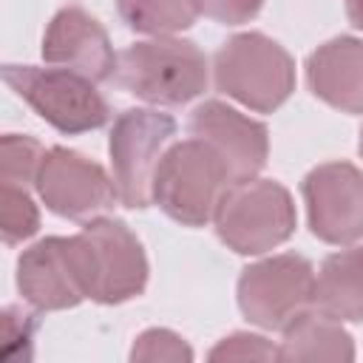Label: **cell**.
<instances>
[{
	"label": "cell",
	"mask_w": 363,
	"mask_h": 363,
	"mask_svg": "<svg viewBox=\"0 0 363 363\" xmlns=\"http://www.w3.org/2000/svg\"><path fill=\"white\" fill-rule=\"evenodd\" d=\"M116 82L147 105H187L207 91L210 68L193 40L150 37L119 54Z\"/></svg>",
	"instance_id": "6da1fadb"
},
{
	"label": "cell",
	"mask_w": 363,
	"mask_h": 363,
	"mask_svg": "<svg viewBox=\"0 0 363 363\" xmlns=\"http://www.w3.org/2000/svg\"><path fill=\"white\" fill-rule=\"evenodd\" d=\"M213 79L221 94L255 113L278 111L295 91V60L261 31L233 34L213 57Z\"/></svg>",
	"instance_id": "7a4b0ae2"
},
{
	"label": "cell",
	"mask_w": 363,
	"mask_h": 363,
	"mask_svg": "<svg viewBox=\"0 0 363 363\" xmlns=\"http://www.w3.org/2000/svg\"><path fill=\"white\" fill-rule=\"evenodd\" d=\"M233 184L224 162L190 136L170 142L153 173V204L182 227H204L213 221L224 190Z\"/></svg>",
	"instance_id": "3957f363"
},
{
	"label": "cell",
	"mask_w": 363,
	"mask_h": 363,
	"mask_svg": "<svg viewBox=\"0 0 363 363\" xmlns=\"http://www.w3.org/2000/svg\"><path fill=\"white\" fill-rule=\"evenodd\" d=\"M218 241L238 255H264L292 238L298 213L292 193L275 179L233 182L213 216Z\"/></svg>",
	"instance_id": "277c9868"
},
{
	"label": "cell",
	"mask_w": 363,
	"mask_h": 363,
	"mask_svg": "<svg viewBox=\"0 0 363 363\" xmlns=\"http://www.w3.org/2000/svg\"><path fill=\"white\" fill-rule=\"evenodd\" d=\"M3 79L40 119L65 136L96 130L111 119V108L96 91V82L71 68L6 62Z\"/></svg>",
	"instance_id": "5b68a950"
},
{
	"label": "cell",
	"mask_w": 363,
	"mask_h": 363,
	"mask_svg": "<svg viewBox=\"0 0 363 363\" xmlns=\"http://www.w3.org/2000/svg\"><path fill=\"white\" fill-rule=\"evenodd\" d=\"M176 136V119L156 108H128L113 119L108 153L119 204L145 210L153 204V173Z\"/></svg>",
	"instance_id": "8992f818"
},
{
	"label": "cell",
	"mask_w": 363,
	"mask_h": 363,
	"mask_svg": "<svg viewBox=\"0 0 363 363\" xmlns=\"http://www.w3.org/2000/svg\"><path fill=\"white\" fill-rule=\"evenodd\" d=\"M88 269L91 301L102 306H116L133 301L147 286V255L136 233L113 216H96L82 221L77 233Z\"/></svg>",
	"instance_id": "52a82bcc"
},
{
	"label": "cell",
	"mask_w": 363,
	"mask_h": 363,
	"mask_svg": "<svg viewBox=\"0 0 363 363\" xmlns=\"http://www.w3.org/2000/svg\"><path fill=\"white\" fill-rule=\"evenodd\" d=\"M315 269L298 252L261 258L241 269L235 298L241 315L267 332H281L292 318L312 306Z\"/></svg>",
	"instance_id": "ba28073f"
},
{
	"label": "cell",
	"mask_w": 363,
	"mask_h": 363,
	"mask_svg": "<svg viewBox=\"0 0 363 363\" xmlns=\"http://www.w3.org/2000/svg\"><path fill=\"white\" fill-rule=\"evenodd\" d=\"M17 292L40 312L74 309L91 298L79 235H48L23 250L17 258Z\"/></svg>",
	"instance_id": "9c48e42d"
},
{
	"label": "cell",
	"mask_w": 363,
	"mask_h": 363,
	"mask_svg": "<svg viewBox=\"0 0 363 363\" xmlns=\"http://www.w3.org/2000/svg\"><path fill=\"white\" fill-rule=\"evenodd\" d=\"M34 190L54 216L71 221L105 216L113 207V201H119L113 176L99 162L62 145L45 150Z\"/></svg>",
	"instance_id": "30bf717a"
},
{
	"label": "cell",
	"mask_w": 363,
	"mask_h": 363,
	"mask_svg": "<svg viewBox=\"0 0 363 363\" xmlns=\"http://www.w3.org/2000/svg\"><path fill=\"white\" fill-rule=\"evenodd\" d=\"M309 233L332 247L363 238V170L352 162L315 164L301 182Z\"/></svg>",
	"instance_id": "8fae6325"
},
{
	"label": "cell",
	"mask_w": 363,
	"mask_h": 363,
	"mask_svg": "<svg viewBox=\"0 0 363 363\" xmlns=\"http://www.w3.org/2000/svg\"><path fill=\"white\" fill-rule=\"evenodd\" d=\"M190 136L210 145V150L224 162L233 182L255 179L269 156V130L264 122L241 113L238 108L207 99L190 113Z\"/></svg>",
	"instance_id": "7c38bea8"
},
{
	"label": "cell",
	"mask_w": 363,
	"mask_h": 363,
	"mask_svg": "<svg viewBox=\"0 0 363 363\" xmlns=\"http://www.w3.org/2000/svg\"><path fill=\"white\" fill-rule=\"evenodd\" d=\"M43 60L48 65L71 68L94 82L116 77V60L111 37L102 23L79 6L60 9L43 34Z\"/></svg>",
	"instance_id": "4fadbf2b"
},
{
	"label": "cell",
	"mask_w": 363,
	"mask_h": 363,
	"mask_svg": "<svg viewBox=\"0 0 363 363\" xmlns=\"http://www.w3.org/2000/svg\"><path fill=\"white\" fill-rule=\"evenodd\" d=\"M309 91L340 113H363V40L352 34L320 43L303 62Z\"/></svg>",
	"instance_id": "5bb4252c"
},
{
	"label": "cell",
	"mask_w": 363,
	"mask_h": 363,
	"mask_svg": "<svg viewBox=\"0 0 363 363\" xmlns=\"http://www.w3.org/2000/svg\"><path fill=\"white\" fill-rule=\"evenodd\" d=\"M312 306L340 323L363 320V244H349L323 258L315 272Z\"/></svg>",
	"instance_id": "9a60e30c"
},
{
	"label": "cell",
	"mask_w": 363,
	"mask_h": 363,
	"mask_svg": "<svg viewBox=\"0 0 363 363\" xmlns=\"http://www.w3.org/2000/svg\"><path fill=\"white\" fill-rule=\"evenodd\" d=\"M278 360H354V340L340 320L309 306L281 329Z\"/></svg>",
	"instance_id": "2e32d148"
},
{
	"label": "cell",
	"mask_w": 363,
	"mask_h": 363,
	"mask_svg": "<svg viewBox=\"0 0 363 363\" xmlns=\"http://www.w3.org/2000/svg\"><path fill=\"white\" fill-rule=\"evenodd\" d=\"M122 23L147 37H173L199 20L196 0H116Z\"/></svg>",
	"instance_id": "e0dca14e"
},
{
	"label": "cell",
	"mask_w": 363,
	"mask_h": 363,
	"mask_svg": "<svg viewBox=\"0 0 363 363\" xmlns=\"http://www.w3.org/2000/svg\"><path fill=\"white\" fill-rule=\"evenodd\" d=\"M43 156H45V147L34 136L6 133L0 139V182L34 187Z\"/></svg>",
	"instance_id": "ac0fdd59"
},
{
	"label": "cell",
	"mask_w": 363,
	"mask_h": 363,
	"mask_svg": "<svg viewBox=\"0 0 363 363\" xmlns=\"http://www.w3.org/2000/svg\"><path fill=\"white\" fill-rule=\"evenodd\" d=\"M37 230H40V210H37L28 187L0 184V233H3V244L14 247V244L31 238Z\"/></svg>",
	"instance_id": "d6986e66"
},
{
	"label": "cell",
	"mask_w": 363,
	"mask_h": 363,
	"mask_svg": "<svg viewBox=\"0 0 363 363\" xmlns=\"http://www.w3.org/2000/svg\"><path fill=\"white\" fill-rule=\"evenodd\" d=\"M130 360L133 363H156V360L159 363H190L193 349L173 329L150 326L142 335H136V340L130 346Z\"/></svg>",
	"instance_id": "ffe728a7"
},
{
	"label": "cell",
	"mask_w": 363,
	"mask_h": 363,
	"mask_svg": "<svg viewBox=\"0 0 363 363\" xmlns=\"http://www.w3.org/2000/svg\"><path fill=\"white\" fill-rule=\"evenodd\" d=\"M210 360H278V346L264 335L252 332H233L221 337L210 354Z\"/></svg>",
	"instance_id": "44dd1931"
},
{
	"label": "cell",
	"mask_w": 363,
	"mask_h": 363,
	"mask_svg": "<svg viewBox=\"0 0 363 363\" xmlns=\"http://www.w3.org/2000/svg\"><path fill=\"white\" fill-rule=\"evenodd\" d=\"M196 3L204 17H210L213 23H221V26L250 23L264 6V0H196Z\"/></svg>",
	"instance_id": "7402d4cb"
},
{
	"label": "cell",
	"mask_w": 363,
	"mask_h": 363,
	"mask_svg": "<svg viewBox=\"0 0 363 363\" xmlns=\"http://www.w3.org/2000/svg\"><path fill=\"white\" fill-rule=\"evenodd\" d=\"M346 17L357 31H363V0H346Z\"/></svg>",
	"instance_id": "603a6c76"
},
{
	"label": "cell",
	"mask_w": 363,
	"mask_h": 363,
	"mask_svg": "<svg viewBox=\"0 0 363 363\" xmlns=\"http://www.w3.org/2000/svg\"><path fill=\"white\" fill-rule=\"evenodd\" d=\"M357 153H360V159H363V130H360V142H357Z\"/></svg>",
	"instance_id": "cb8c5ba5"
}]
</instances>
